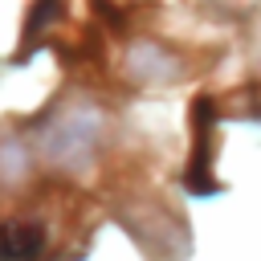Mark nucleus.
Segmentation results:
<instances>
[{
    "label": "nucleus",
    "instance_id": "1",
    "mask_svg": "<svg viewBox=\"0 0 261 261\" xmlns=\"http://www.w3.org/2000/svg\"><path fill=\"white\" fill-rule=\"evenodd\" d=\"M102 139H106V118L86 98L57 102L49 110L41 135H37L45 163L65 171V175H82L86 167H94V159L102 151Z\"/></svg>",
    "mask_w": 261,
    "mask_h": 261
},
{
    "label": "nucleus",
    "instance_id": "3",
    "mask_svg": "<svg viewBox=\"0 0 261 261\" xmlns=\"http://www.w3.org/2000/svg\"><path fill=\"white\" fill-rule=\"evenodd\" d=\"M216 4H228V8H253L257 0H216Z\"/></svg>",
    "mask_w": 261,
    "mask_h": 261
},
{
    "label": "nucleus",
    "instance_id": "2",
    "mask_svg": "<svg viewBox=\"0 0 261 261\" xmlns=\"http://www.w3.org/2000/svg\"><path fill=\"white\" fill-rule=\"evenodd\" d=\"M53 249V232L45 216L20 212L0 220V261H45Z\"/></svg>",
    "mask_w": 261,
    "mask_h": 261
}]
</instances>
